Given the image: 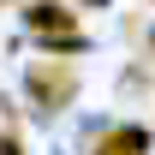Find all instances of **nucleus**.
<instances>
[{
    "instance_id": "obj_5",
    "label": "nucleus",
    "mask_w": 155,
    "mask_h": 155,
    "mask_svg": "<svg viewBox=\"0 0 155 155\" xmlns=\"http://www.w3.org/2000/svg\"><path fill=\"white\" fill-rule=\"evenodd\" d=\"M0 6H12V0H0Z\"/></svg>"
},
{
    "instance_id": "obj_4",
    "label": "nucleus",
    "mask_w": 155,
    "mask_h": 155,
    "mask_svg": "<svg viewBox=\"0 0 155 155\" xmlns=\"http://www.w3.org/2000/svg\"><path fill=\"white\" fill-rule=\"evenodd\" d=\"M84 6H107V0H84Z\"/></svg>"
},
{
    "instance_id": "obj_1",
    "label": "nucleus",
    "mask_w": 155,
    "mask_h": 155,
    "mask_svg": "<svg viewBox=\"0 0 155 155\" xmlns=\"http://www.w3.org/2000/svg\"><path fill=\"white\" fill-rule=\"evenodd\" d=\"M24 90H30V101H36L42 114H60V107H72L78 101V66L72 60H30V72H24Z\"/></svg>"
},
{
    "instance_id": "obj_2",
    "label": "nucleus",
    "mask_w": 155,
    "mask_h": 155,
    "mask_svg": "<svg viewBox=\"0 0 155 155\" xmlns=\"http://www.w3.org/2000/svg\"><path fill=\"white\" fill-rule=\"evenodd\" d=\"M149 149V131L143 125H114V131L96 143V155H143Z\"/></svg>"
},
{
    "instance_id": "obj_3",
    "label": "nucleus",
    "mask_w": 155,
    "mask_h": 155,
    "mask_svg": "<svg viewBox=\"0 0 155 155\" xmlns=\"http://www.w3.org/2000/svg\"><path fill=\"white\" fill-rule=\"evenodd\" d=\"M0 155H24V137H18V131H6V125H0Z\"/></svg>"
}]
</instances>
